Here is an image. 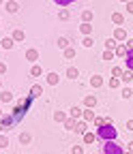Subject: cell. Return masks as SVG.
<instances>
[{
    "mask_svg": "<svg viewBox=\"0 0 133 154\" xmlns=\"http://www.w3.org/2000/svg\"><path fill=\"white\" fill-rule=\"evenodd\" d=\"M97 139L99 141H114L118 139V128H114L112 124H103L97 128Z\"/></svg>",
    "mask_w": 133,
    "mask_h": 154,
    "instance_id": "6da1fadb",
    "label": "cell"
},
{
    "mask_svg": "<svg viewBox=\"0 0 133 154\" xmlns=\"http://www.w3.org/2000/svg\"><path fill=\"white\" fill-rule=\"evenodd\" d=\"M101 154H125V150H122V146H118L116 139H114V141H103Z\"/></svg>",
    "mask_w": 133,
    "mask_h": 154,
    "instance_id": "7a4b0ae2",
    "label": "cell"
},
{
    "mask_svg": "<svg viewBox=\"0 0 133 154\" xmlns=\"http://www.w3.org/2000/svg\"><path fill=\"white\" fill-rule=\"evenodd\" d=\"M13 122H15V120H13L11 113H9V116L2 113V118H0V131H9V128L13 126Z\"/></svg>",
    "mask_w": 133,
    "mask_h": 154,
    "instance_id": "3957f363",
    "label": "cell"
},
{
    "mask_svg": "<svg viewBox=\"0 0 133 154\" xmlns=\"http://www.w3.org/2000/svg\"><path fill=\"white\" fill-rule=\"evenodd\" d=\"M112 36L116 38L118 43H125V41H127V30H125V28H118V26H116V28H114V34H112Z\"/></svg>",
    "mask_w": 133,
    "mask_h": 154,
    "instance_id": "277c9868",
    "label": "cell"
},
{
    "mask_svg": "<svg viewBox=\"0 0 133 154\" xmlns=\"http://www.w3.org/2000/svg\"><path fill=\"white\" fill-rule=\"evenodd\" d=\"M5 9H7V13H17V11H20V5H17L15 0H7Z\"/></svg>",
    "mask_w": 133,
    "mask_h": 154,
    "instance_id": "5b68a950",
    "label": "cell"
},
{
    "mask_svg": "<svg viewBox=\"0 0 133 154\" xmlns=\"http://www.w3.org/2000/svg\"><path fill=\"white\" fill-rule=\"evenodd\" d=\"M41 94H43V88H41L39 84H34V86L30 88V94H28V96H30V99H39Z\"/></svg>",
    "mask_w": 133,
    "mask_h": 154,
    "instance_id": "8992f818",
    "label": "cell"
},
{
    "mask_svg": "<svg viewBox=\"0 0 133 154\" xmlns=\"http://www.w3.org/2000/svg\"><path fill=\"white\" fill-rule=\"evenodd\" d=\"M45 82H47L49 86H56V84L60 82V77H58V73H47V75H45Z\"/></svg>",
    "mask_w": 133,
    "mask_h": 154,
    "instance_id": "52a82bcc",
    "label": "cell"
},
{
    "mask_svg": "<svg viewBox=\"0 0 133 154\" xmlns=\"http://www.w3.org/2000/svg\"><path fill=\"white\" fill-rule=\"evenodd\" d=\"M75 133H88V122L86 120H78V124H75Z\"/></svg>",
    "mask_w": 133,
    "mask_h": 154,
    "instance_id": "ba28073f",
    "label": "cell"
},
{
    "mask_svg": "<svg viewBox=\"0 0 133 154\" xmlns=\"http://www.w3.org/2000/svg\"><path fill=\"white\" fill-rule=\"evenodd\" d=\"M26 60H30L34 64L36 60H39V51H36V49H26Z\"/></svg>",
    "mask_w": 133,
    "mask_h": 154,
    "instance_id": "9c48e42d",
    "label": "cell"
},
{
    "mask_svg": "<svg viewBox=\"0 0 133 154\" xmlns=\"http://www.w3.org/2000/svg\"><path fill=\"white\" fill-rule=\"evenodd\" d=\"M84 105H86V109H92L94 105H97V96H92V94L84 96Z\"/></svg>",
    "mask_w": 133,
    "mask_h": 154,
    "instance_id": "30bf717a",
    "label": "cell"
},
{
    "mask_svg": "<svg viewBox=\"0 0 133 154\" xmlns=\"http://www.w3.org/2000/svg\"><path fill=\"white\" fill-rule=\"evenodd\" d=\"M114 54H116V56H127V54H129L127 43H118V45H116V49H114Z\"/></svg>",
    "mask_w": 133,
    "mask_h": 154,
    "instance_id": "8fae6325",
    "label": "cell"
},
{
    "mask_svg": "<svg viewBox=\"0 0 133 154\" xmlns=\"http://www.w3.org/2000/svg\"><path fill=\"white\" fill-rule=\"evenodd\" d=\"M0 101H2V103H13V92L2 90V92H0Z\"/></svg>",
    "mask_w": 133,
    "mask_h": 154,
    "instance_id": "7c38bea8",
    "label": "cell"
},
{
    "mask_svg": "<svg viewBox=\"0 0 133 154\" xmlns=\"http://www.w3.org/2000/svg\"><path fill=\"white\" fill-rule=\"evenodd\" d=\"M82 113H84V111H82L80 107H71V109H69V118H75V120H80V118H82Z\"/></svg>",
    "mask_w": 133,
    "mask_h": 154,
    "instance_id": "4fadbf2b",
    "label": "cell"
},
{
    "mask_svg": "<svg viewBox=\"0 0 133 154\" xmlns=\"http://www.w3.org/2000/svg\"><path fill=\"white\" fill-rule=\"evenodd\" d=\"M90 86H92V88H101V86H103V77H101V75H92Z\"/></svg>",
    "mask_w": 133,
    "mask_h": 154,
    "instance_id": "5bb4252c",
    "label": "cell"
},
{
    "mask_svg": "<svg viewBox=\"0 0 133 154\" xmlns=\"http://www.w3.org/2000/svg\"><path fill=\"white\" fill-rule=\"evenodd\" d=\"M13 43H15V41H13V36H11V38L7 36V38H2V41H0V47H2V49H11Z\"/></svg>",
    "mask_w": 133,
    "mask_h": 154,
    "instance_id": "9a60e30c",
    "label": "cell"
},
{
    "mask_svg": "<svg viewBox=\"0 0 133 154\" xmlns=\"http://www.w3.org/2000/svg\"><path fill=\"white\" fill-rule=\"evenodd\" d=\"M82 116H84V120H86V122H94V118H97L92 109H84V113H82Z\"/></svg>",
    "mask_w": 133,
    "mask_h": 154,
    "instance_id": "2e32d148",
    "label": "cell"
},
{
    "mask_svg": "<svg viewBox=\"0 0 133 154\" xmlns=\"http://www.w3.org/2000/svg\"><path fill=\"white\" fill-rule=\"evenodd\" d=\"M43 75V69L39 66V64H32V69H30V77H41Z\"/></svg>",
    "mask_w": 133,
    "mask_h": 154,
    "instance_id": "e0dca14e",
    "label": "cell"
},
{
    "mask_svg": "<svg viewBox=\"0 0 133 154\" xmlns=\"http://www.w3.org/2000/svg\"><path fill=\"white\" fill-rule=\"evenodd\" d=\"M20 143H24V146L32 143V135H30V133H22V135H20Z\"/></svg>",
    "mask_w": 133,
    "mask_h": 154,
    "instance_id": "ac0fdd59",
    "label": "cell"
},
{
    "mask_svg": "<svg viewBox=\"0 0 133 154\" xmlns=\"http://www.w3.org/2000/svg\"><path fill=\"white\" fill-rule=\"evenodd\" d=\"M120 82H125V84H131V82H133V71H129V69H127V71L122 73V77H120Z\"/></svg>",
    "mask_w": 133,
    "mask_h": 154,
    "instance_id": "d6986e66",
    "label": "cell"
},
{
    "mask_svg": "<svg viewBox=\"0 0 133 154\" xmlns=\"http://www.w3.org/2000/svg\"><path fill=\"white\" fill-rule=\"evenodd\" d=\"M112 22L116 24V26H120V24L125 22V15H122V13H112Z\"/></svg>",
    "mask_w": 133,
    "mask_h": 154,
    "instance_id": "ffe728a7",
    "label": "cell"
},
{
    "mask_svg": "<svg viewBox=\"0 0 133 154\" xmlns=\"http://www.w3.org/2000/svg\"><path fill=\"white\" fill-rule=\"evenodd\" d=\"M125 62H127V69L133 71V49H129V54L125 56Z\"/></svg>",
    "mask_w": 133,
    "mask_h": 154,
    "instance_id": "44dd1931",
    "label": "cell"
},
{
    "mask_svg": "<svg viewBox=\"0 0 133 154\" xmlns=\"http://www.w3.org/2000/svg\"><path fill=\"white\" fill-rule=\"evenodd\" d=\"M62 124H65V128H69V131H75V124H78V120H75V118H67Z\"/></svg>",
    "mask_w": 133,
    "mask_h": 154,
    "instance_id": "7402d4cb",
    "label": "cell"
},
{
    "mask_svg": "<svg viewBox=\"0 0 133 154\" xmlns=\"http://www.w3.org/2000/svg\"><path fill=\"white\" fill-rule=\"evenodd\" d=\"M24 30H20V28H17V30H13V41H17V43H20V41H24Z\"/></svg>",
    "mask_w": 133,
    "mask_h": 154,
    "instance_id": "603a6c76",
    "label": "cell"
},
{
    "mask_svg": "<svg viewBox=\"0 0 133 154\" xmlns=\"http://www.w3.org/2000/svg\"><path fill=\"white\" fill-rule=\"evenodd\" d=\"M67 118H69V116H67L65 111H56V113H54V122H65Z\"/></svg>",
    "mask_w": 133,
    "mask_h": 154,
    "instance_id": "cb8c5ba5",
    "label": "cell"
},
{
    "mask_svg": "<svg viewBox=\"0 0 133 154\" xmlns=\"http://www.w3.org/2000/svg\"><path fill=\"white\" fill-rule=\"evenodd\" d=\"M84 141L86 143H94L97 141V133H84Z\"/></svg>",
    "mask_w": 133,
    "mask_h": 154,
    "instance_id": "d4e9b609",
    "label": "cell"
},
{
    "mask_svg": "<svg viewBox=\"0 0 133 154\" xmlns=\"http://www.w3.org/2000/svg\"><path fill=\"white\" fill-rule=\"evenodd\" d=\"M56 45H58L60 49H67V47H69V38H67V36H60L58 41H56Z\"/></svg>",
    "mask_w": 133,
    "mask_h": 154,
    "instance_id": "484cf974",
    "label": "cell"
},
{
    "mask_svg": "<svg viewBox=\"0 0 133 154\" xmlns=\"http://www.w3.org/2000/svg\"><path fill=\"white\" fill-rule=\"evenodd\" d=\"M78 75H80V71L75 69V66H69V69H67V77H69V79H75Z\"/></svg>",
    "mask_w": 133,
    "mask_h": 154,
    "instance_id": "4316f807",
    "label": "cell"
},
{
    "mask_svg": "<svg viewBox=\"0 0 133 154\" xmlns=\"http://www.w3.org/2000/svg\"><path fill=\"white\" fill-rule=\"evenodd\" d=\"M80 32L88 36V34L92 32V26H90V24H86V22H82V26H80Z\"/></svg>",
    "mask_w": 133,
    "mask_h": 154,
    "instance_id": "83f0119b",
    "label": "cell"
},
{
    "mask_svg": "<svg viewBox=\"0 0 133 154\" xmlns=\"http://www.w3.org/2000/svg\"><path fill=\"white\" fill-rule=\"evenodd\" d=\"M82 22H86V24H90L92 22V11H82Z\"/></svg>",
    "mask_w": 133,
    "mask_h": 154,
    "instance_id": "f1b7e54d",
    "label": "cell"
},
{
    "mask_svg": "<svg viewBox=\"0 0 133 154\" xmlns=\"http://www.w3.org/2000/svg\"><path fill=\"white\" fill-rule=\"evenodd\" d=\"M116 45H118V41H116L114 36H109L107 41H105V47H107V49H116Z\"/></svg>",
    "mask_w": 133,
    "mask_h": 154,
    "instance_id": "f546056e",
    "label": "cell"
},
{
    "mask_svg": "<svg viewBox=\"0 0 133 154\" xmlns=\"http://www.w3.org/2000/svg\"><path fill=\"white\" fill-rule=\"evenodd\" d=\"M73 58H75V49L73 47H67L65 49V60H73Z\"/></svg>",
    "mask_w": 133,
    "mask_h": 154,
    "instance_id": "4dcf8cb0",
    "label": "cell"
},
{
    "mask_svg": "<svg viewBox=\"0 0 133 154\" xmlns=\"http://www.w3.org/2000/svg\"><path fill=\"white\" fill-rule=\"evenodd\" d=\"M58 17L62 19V22H67V19L71 17V13H69V9H60V13H58Z\"/></svg>",
    "mask_w": 133,
    "mask_h": 154,
    "instance_id": "1f68e13d",
    "label": "cell"
},
{
    "mask_svg": "<svg viewBox=\"0 0 133 154\" xmlns=\"http://www.w3.org/2000/svg\"><path fill=\"white\" fill-rule=\"evenodd\" d=\"M122 73H125V71H122L120 66H114V69H112V77H118V79H120Z\"/></svg>",
    "mask_w": 133,
    "mask_h": 154,
    "instance_id": "d6a6232c",
    "label": "cell"
},
{
    "mask_svg": "<svg viewBox=\"0 0 133 154\" xmlns=\"http://www.w3.org/2000/svg\"><path fill=\"white\" fill-rule=\"evenodd\" d=\"M120 96H122V99H131V96H133V90H131V88H122Z\"/></svg>",
    "mask_w": 133,
    "mask_h": 154,
    "instance_id": "836d02e7",
    "label": "cell"
},
{
    "mask_svg": "<svg viewBox=\"0 0 133 154\" xmlns=\"http://www.w3.org/2000/svg\"><path fill=\"white\" fill-rule=\"evenodd\" d=\"M114 56H116V54H114V49H105V51H103V60H112Z\"/></svg>",
    "mask_w": 133,
    "mask_h": 154,
    "instance_id": "e575fe53",
    "label": "cell"
},
{
    "mask_svg": "<svg viewBox=\"0 0 133 154\" xmlns=\"http://www.w3.org/2000/svg\"><path fill=\"white\" fill-rule=\"evenodd\" d=\"M9 146V137L7 135H0V148H7Z\"/></svg>",
    "mask_w": 133,
    "mask_h": 154,
    "instance_id": "d590c367",
    "label": "cell"
},
{
    "mask_svg": "<svg viewBox=\"0 0 133 154\" xmlns=\"http://www.w3.org/2000/svg\"><path fill=\"white\" fill-rule=\"evenodd\" d=\"M120 86V79H118V77H112V79H109V88H118Z\"/></svg>",
    "mask_w": 133,
    "mask_h": 154,
    "instance_id": "8d00e7d4",
    "label": "cell"
},
{
    "mask_svg": "<svg viewBox=\"0 0 133 154\" xmlns=\"http://www.w3.org/2000/svg\"><path fill=\"white\" fill-rule=\"evenodd\" d=\"M71 154H84V148L82 146H73L71 148Z\"/></svg>",
    "mask_w": 133,
    "mask_h": 154,
    "instance_id": "74e56055",
    "label": "cell"
},
{
    "mask_svg": "<svg viewBox=\"0 0 133 154\" xmlns=\"http://www.w3.org/2000/svg\"><path fill=\"white\" fill-rule=\"evenodd\" d=\"M92 45H94V41H92L90 36H86V38H84V47H92Z\"/></svg>",
    "mask_w": 133,
    "mask_h": 154,
    "instance_id": "f35d334b",
    "label": "cell"
},
{
    "mask_svg": "<svg viewBox=\"0 0 133 154\" xmlns=\"http://www.w3.org/2000/svg\"><path fill=\"white\" fill-rule=\"evenodd\" d=\"M71 2H75V0H56V5H60V7H65V5H71Z\"/></svg>",
    "mask_w": 133,
    "mask_h": 154,
    "instance_id": "ab89813d",
    "label": "cell"
},
{
    "mask_svg": "<svg viewBox=\"0 0 133 154\" xmlns=\"http://www.w3.org/2000/svg\"><path fill=\"white\" fill-rule=\"evenodd\" d=\"M7 73V64L5 62H0V75H5Z\"/></svg>",
    "mask_w": 133,
    "mask_h": 154,
    "instance_id": "60d3db41",
    "label": "cell"
},
{
    "mask_svg": "<svg viewBox=\"0 0 133 154\" xmlns=\"http://www.w3.org/2000/svg\"><path fill=\"white\" fill-rule=\"evenodd\" d=\"M125 126H127V131H133V120H127V124H125Z\"/></svg>",
    "mask_w": 133,
    "mask_h": 154,
    "instance_id": "b9f144b4",
    "label": "cell"
},
{
    "mask_svg": "<svg viewBox=\"0 0 133 154\" xmlns=\"http://www.w3.org/2000/svg\"><path fill=\"white\" fill-rule=\"evenodd\" d=\"M127 11H129V13H133V0H131V2H127Z\"/></svg>",
    "mask_w": 133,
    "mask_h": 154,
    "instance_id": "7bdbcfd3",
    "label": "cell"
},
{
    "mask_svg": "<svg viewBox=\"0 0 133 154\" xmlns=\"http://www.w3.org/2000/svg\"><path fill=\"white\" fill-rule=\"evenodd\" d=\"M127 47H129V49H133V38H129V41H127Z\"/></svg>",
    "mask_w": 133,
    "mask_h": 154,
    "instance_id": "ee69618b",
    "label": "cell"
},
{
    "mask_svg": "<svg viewBox=\"0 0 133 154\" xmlns=\"http://www.w3.org/2000/svg\"><path fill=\"white\" fill-rule=\"evenodd\" d=\"M127 150H129V152H133V141H129V143H127Z\"/></svg>",
    "mask_w": 133,
    "mask_h": 154,
    "instance_id": "f6af8a7d",
    "label": "cell"
},
{
    "mask_svg": "<svg viewBox=\"0 0 133 154\" xmlns=\"http://www.w3.org/2000/svg\"><path fill=\"white\" fill-rule=\"evenodd\" d=\"M122 2H125V5H127V2H131V0H122Z\"/></svg>",
    "mask_w": 133,
    "mask_h": 154,
    "instance_id": "bcb514c9",
    "label": "cell"
},
{
    "mask_svg": "<svg viewBox=\"0 0 133 154\" xmlns=\"http://www.w3.org/2000/svg\"><path fill=\"white\" fill-rule=\"evenodd\" d=\"M0 118H2V109H0Z\"/></svg>",
    "mask_w": 133,
    "mask_h": 154,
    "instance_id": "7dc6e473",
    "label": "cell"
},
{
    "mask_svg": "<svg viewBox=\"0 0 133 154\" xmlns=\"http://www.w3.org/2000/svg\"><path fill=\"white\" fill-rule=\"evenodd\" d=\"M0 5H5V0H0Z\"/></svg>",
    "mask_w": 133,
    "mask_h": 154,
    "instance_id": "c3c4849f",
    "label": "cell"
},
{
    "mask_svg": "<svg viewBox=\"0 0 133 154\" xmlns=\"http://www.w3.org/2000/svg\"><path fill=\"white\" fill-rule=\"evenodd\" d=\"M0 88H2V79H0Z\"/></svg>",
    "mask_w": 133,
    "mask_h": 154,
    "instance_id": "681fc988",
    "label": "cell"
},
{
    "mask_svg": "<svg viewBox=\"0 0 133 154\" xmlns=\"http://www.w3.org/2000/svg\"><path fill=\"white\" fill-rule=\"evenodd\" d=\"M125 154H133V152H125Z\"/></svg>",
    "mask_w": 133,
    "mask_h": 154,
    "instance_id": "f907efd6",
    "label": "cell"
},
{
    "mask_svg": "<svg viewBox=\"0 0 133 154\" xmlns=\"http://www.w3.org/2000/svg\"><path fill=\"white\" fill-rule=\"evenodd\" d=\"M0 49H2V47H0Z\"/></svg>",
    "mask_w": 133,
    "mask_h": 154,
    "instance_id": "816d5d0a",
    "label": "cell"
}]
</instances>
